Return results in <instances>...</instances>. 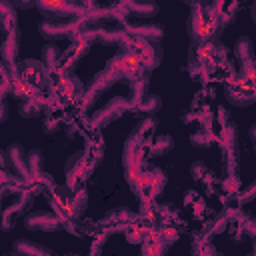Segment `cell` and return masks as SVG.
Listing matches in <instances>:
<instances>
[{
	"instance_id": "20",
	"label": "cell",
	"mask_w": 256,
	"mask_h": 256,
	"mask_svg": "<svg viewBox=\"0 0 256 256\" xmlns=\"http://www.w3.org/2000/svg\"><path fill=\"white\" fill-rule=\"evenodd\" d=\"M40 102L36 100V96H30V98H24L22 104H20V114L24 118H30V116H38L40 114Z\"/></svg>"
},
{
	"instance_id": "23",
	"label": "cell",
	"mask_w": 256,
	"mask_h": 256,
	"mask_svg": "<svg viewBox=\"0 0 256 256\" xmlns=\"http://www.w3.org/2000/svg\"><path fill=\"white\" fill-rule=\"evenodd\" d=\"M160 104H162V102H160L158 96H146L136 108H138V110H144L146 114H152V112H156V110L160 108Z\"/></svg>"
},
{
	"instance_id": "28",
	"label": "cell",
	"mask_w": 256,
	"mask_h": 256,
	"mask_svg": "<svg viewBox=\"0 0 256 256\" xmlns=\"http://www.w3.org/2000/svg\"><path fill=\"white\" fill-rule=\"evenodd\" d=\"M8 118V108L4 104V100H0V122H4Z\"/></svg>"
},
{
	"instance_id": "30",
	"label": "cell",
	"mask_w": 256,
	"mask_h": 256,
	"mask_svg": "<svg viewBox=\"0 0 256 256\" xmlns=\"http://www.w3.org/2000/svg\"><path fill=\"white\" fill-rule=\"evenodd\" d=\"M186 2L188 6H196V4H210V0H182Z\"/></svg>"
},
{
	"instance_id": "3",
	"label": "cell",
	"mask_w": 256,
	"mask_h": 256,
	"mask_svg": "<svg viewBox=\"0 0 256 256\" xmlns=\"http://www.w3.org/2000/svg\"><path fill=\"white\" fill-rule=\"evenodd\" d=\"M108 68L114 70L120 78H128V80H134V78H138L142 72H146V70L142 68V64L138 62V58H136L128 48H120V50L116 52V56L110 58Z\"/></svg>"
},
{
	"instance_id": "14",
	"label": "cell",
	"mask_w": 256,
	"mask_h": 256,
	"mask_svg": "<svg viewBox=\"0 0 256 256\" xmlns=\"http://www.w3.org/2000/svg\"><path fill=\"white\" fill-rule=\"evenodd\" d=\"M22 72H24V80H28L30 84L42 82V78H46V68L42 62L36 60H26L22 62Z\"/></svg>"
},
{
	"instance_id": "22",
	"label": "cell",
	"mask_w": 256,
	"mask_h": 256,
	"mask_svg": "<svg viewBox=\"0 0 256 256\" xmlns=\"http://www.w3.org/2000/svg\"><path fill=\"white\" fill-rule=\"evenodd\" d=\"M168 150H172V138L170 136H166V134H162V136H158L156 140H154V144H152V150H150V156H162V154H166Z\"/></svg>"
},
{
	"instance_id": "17",
	"label": "cell",
	"mask_w": 256,
	"mask_h": 256,
	"mask_svg": "<svg viewBox=\"0 0 256 256\" xmlns=\"http://www.w3.org/2000/svg\"><path fill=\"white\" fill-rule=\"evenodd\" d=\"M234 52H236V58L240 60V64H242V62H250V60H254L252 42H250V38H246V36H242V38L236 40Z\"/></svg>"
},
{
	"instance_id": "31",
	"label": "cell",
	"mask_w": 256,
	"mask_h": 256,
	"mask_svg": "<svg viewBox=\"0 0 256 256\" xmlns=\"http://www.w3.org/2000/svg\"><path fill=\"white\" fill-rule=\"evenodd\" d=\"M90 2H92V4H94V2H98V0H90Z\"/></svg>"
},
{
	"instance_id": "15",
	"label": "cell",
	"mask_w": 256,
	"mask_h": 256,
	"mask_svg": "<svg viewBox=\"0 0 256 256\" xmlns=\"http://www.w3.org/2000/svg\"><path fill=\"white\" fill-rule=\"evenodd\" d=\"M0 24L6 32L18 26L16 24V8L8 0H0Z\"/></svg>"
},
{
	"instance_id": "26",
	"label": "cell",
	"mask_w": 256,
	"mask_h": 256,
	"mask_svg": "<svg viewBox=\"0 0 256 256\" xmlns=\"http://www.w3.org/2000/svg\"><path fill=\"white\" fill-rule=\"evenodd\" d=\"M10 172H8V164H6V154L4 150H0V180H8Z\"/></svg>"
},
{
	"instance_id": "8",
	"label": "cell",
	"mask_w": 256,
	"mask_h": 256,
	"mask_svg": "<svg viewBox=\"0 0 256 256\" xmlns=\"http://www.w3.org/2000/svg\"><path fill=\"white\" fill-rule=\"evenodd\" d=\"M6 164H8V170L10 174H16L18 178L22 180H28L30 172H28V162H26V156H24V150L20 144H10L6 150Z\"/></svg>"
},
{
	"instance_id": "25",
	"label": "cell",
	"mask_w": 256,
	"mask_h": 256,
	"mask_svg": "<svg viewBox=\"0 0 256 256\" xmlns=\"http://www.w3.org/2000/svg\"><path fill=\"white\" fill-rule=\"evenodd\" d=\"M234 138H236V130H234V126H232V124H230V126H224V130H222V140L228 142V146H232Z\"/></svg>"
},
{
	"instance_id": "18",
	"label": "cell",
	"mask_w": 256,
	"mask_h": 256,
	"mask_svg": "<svg viewBox=\"0 0 256 256\" xmlns=\"http://www.w3.org/2000/svg\"><path fill=\"white\" fill-rule=\"evenodd\" d=\"M14 252H20V254H52V250L50 248H46V246H40V244H30L28 240H18L16 244H14Z\"/></svg>"
},
{
	"instance_id": "24",
	"label": "cell",
	"mask_w": 256,
	"mask_h": 256,
	"mask_svg": "<svg viewBox=\"0 0 256 256\" xmlns=\"http://www.w3.org/2000/svg\"><path fill=\"white\" fill-rule=\"evenodd\" d=\"M190 140H192L196 146H208V144H210V140H212V136H210V132H208L206 128H202V130H200L198 134H194Z\"/></svg>"
},
{
	"instance_id": "29",
	"label": "cell",
	"mask_w": 256,
	"mask_h": 256,
	"mask_svg": "<svg viewBox=\"0 0 256 256\" xmlns=\"http://www.w3.org/2000/svg\"><path fill=\"white\" fill-rule=\"evenodd\" d=\"M8 88H10V80H6V82L0 84V100H2V96L8 92Z\"/></svg>"
},
{
	"instance_id": "16",
	"label": "cell",
	"mask_w": 256,
	"mask_h": 256,
	"mask_svg": "<svg viewBox=\"0 0 256 256\" xmlns=\"http://www.w3.org/2000/svg\"><path fill=\"white\" fill-rule=\"evenodd\" d=\"M84 154L76 152L68 162H66V176H68V184H72L76 178H80L82 174V168H84Z\"/></svg>"
},
{
	"instance_id": "11",
	"label": "cell",
	"mask_w": 256,
	"mask_h": 256,
	"mask_svg": "<svg viewBox=\"0 0 256 256\" xmlns=\"http://www.w3.org/2000/svg\"><path fill=\"white\" fill-rule=\"evenodd\" d=\"M124 12L138 18H152L158 14V4L154 0H124Z\"/></svg>"
},
{
	"instance_id": "1",
	"label": "cell",
	"mask_w": 256,
	"mask_h": 256,
	"mask_svg": "<svg viewBox=\"0 0 256 256\" xmlns=\"http://www.w3.org/2000/svg\"><path fill=\"white\" fill-rule=\"evenodd\" d=\"M122 48H128L138 58V62L142 64L146 72L154 70L162 62V54H164L162 44L158 40H148V38H138V36H128V34L122 42Z\"/></svg>"
},
{
	"instance_id": "6",
	"label": "cell",
	"mask_w": 256,
	"mask_h": 256,
	"mask_svg": "<svg viewBox=\"0 0 256 256\" xmlns=\"http://www.w3.org/2000/svg\"><path fill=\"white\" fill-rule=\"evenodd\" d=\"M24 226L28 230H42V232H54L58 228H62V220L58 214H52L48 210H38L26 216Z\"/></svg>"
},
{
	"instance_id": "2",
	"label": "cell",
	"mask_w": 256,
	"mask_h": 256,
	"mask_svg": "<svg viewBox=\"0 0 256 256\" xmlns=\"http://www.w3.org/2000/svg\"><path fill=\"white\" fill-rule=\"evenodd\" d=\"M40 14L46 20H60V18H72L82 14V4H76L74 0H36L34 4Z\"/></svg>"
},
{
	"instance_id": "13",
	"label": "cell",
	"mask_w": 256,
	"mask_h": 256,
	"mask_svg": "<svg viewBox=\"0 0 256 256\" xmlns=\"http://www.w3.org/2000/svg\"><path fill=\"white\" fill-rule=\"evenodd\" d=\"M150 84V78H148V72H142L138 78L130 80V108H136L144 98H146V88Z\"/></svg>"
},
{
	"instance_id": "27",
	"label": "cell",
	"mask_w": 256,
	"mask_h": 256,
	"mask_svg": "<svg viewBox=\"0 0 256 256\" xmlns=\"http://www.w3.org/2000/svg\"><path fill=\"white\" fill-rule=\"evenodd\" d=\"M14 8H20V10H28V8H32L34 4H36V0H8Z\"/></svg>"
},
{
	"instance_id": "10",
	"label": "cell",
	"mask_w": 256,
	"mask_h": 256,
	"mask_svg": "<svg viewBox=\"0 0 256 256\" xmlns=\"http://www.w3.org/2000/svg\"><path fill=\"white\" fill-rule=\"evenodd\" d=\"M18 44H20V30L16 26L6 32L4 42H2V60L6 66H14V60L18 54Z\"/></svg>"
},
{
	"instance_id": "5",
	"label": "cell",
	"mask_w": 256,
	"mask_h": 256,
	"mask_svg": "<svg viewBox=\"0 0 256 256\" xmlns=\"http://www.w3.org/2000/svg\"><path fill=\"white\" fill-rule=\"evenodd\" d=\"M128 108H130V102H128L126 98H122V96H116V98H112L102 110H98V112L92 116L90 124H92L94 128H104V126H108L112 120L120 118Z\"/></svg>"
},
{
	"instance_id": "19",
	"label": "cell",
	"mask_w": 256,
	"mask_h": 256,
	"mask_svg": "<svg viewBox=\"0 0 256 256\" xmlns=\"http://www.w3.org/2000/svg\"><path fill=\"white\" fill-rule=\"evenodd\" d=\"M26 162H28V172L32 178H38L42 176V152L40 150H30L28 156H26Z\"/></svg>"
},
{
	"instance_id": "7",
	"label": "cell",
	"mask_w": 256,
	"mask_h": 256,
	"mask_svg": "<svg viewBox=\"0 0 256 256\" xmlns=\"http://www.w3.org/2000/svg\"><path fill=\"white\" fill-rule=\"evenodd\" d=\"M226 98L230 104L234 106H250L254 100H256V90H254V84L250 82H232L226 86Z\"/></svg>"
},
{
	"instance_id": "4",
	"label": "cell",
	"mask_w": 256,
	"mask_h": 256,
	"mask_svg": "<svg viewBox=\"0 0 256 256\" xmlns=\"http://www.w3.org/2000/svg\"><path fill=\"white\" fill-rule=\"evenodd\" d=\"M82 18L72 16V18H60V20H44L40 22L38 30L46 38H58V36H68L72 32H80Z\"/></svg>"
},
{
	"instance_id": "9",
	"label": "cell",
	"mask_w": 256,
	"mask_h": 256,
	"mask_svg": "<svg viewBox=\"0 0 256 256\" xmlns=\"http://www.w3.org/2000/svg\"><path fill=\"white\" fill-rule=\"evenodd\" d=\"M116 80H120V76L114 72V70H110V68H106V70H102L94 80H92V84L88 86V90H86V98H84V106L88 108L90 104H92V100L94 98H98V94L100 92H104V90H108Z\"/></svg>"
},
{
	"instance_id": "21",
	"label": "cell",
	"mask_w": 256,
	"mask_h": 256,
	"mask_svg": "<svg viewBox=\"0 0 256 256\" xmlns=\"http://www.w3.org/2000/svg\"><path fill=\"white\" fill-rule=\"evenodd\" d=\"M58 88H60V92H64V94H68V96L82 92V84H80L76 78H68V76H62V78L58 80Z\"/></svg>"
},
{
	"instance_id": "12",
	"label": "cell",
	"mask_w": 256,
	"mask_h": 256,
	"mask_svg": "<svg viewBox=\"0 0 256 256\" xmlns=\"http://www.w3.org/2000/svg\"><path fill=\"white\" fill-rule=\"evenodd\" d=\"M164 28L160 24H126L124 32L128 36H138V38H148V40H160Z\"/></svg>"
}]
</instances>
